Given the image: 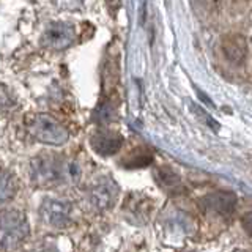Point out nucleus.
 I'll return each mask as SVG.
<instances>
[{"label":"nucleus","instance_id":"nucleus-1","mask_svg":"<svg viewBox=\"0 0 252 252\" xmlns=\"http://www.w3.org/2000/svg\"><path fill=\"white\" fill-rule=\"evenodd\" d=\"M32 183L38 188H55L76 181L79 178V167L71 161H63L55 155H39L30 164Z\"/></svg>","mask_w":252,"mask_h":252},{"label":"nucleus","instance_id":"nucleus-2","mask_svg":"<svg viewBox=\"0 0 252 252\" xmlns=\"http://www.w3.org/2000/svg\"><path fill=\"white\" fill-rule=\"evenodd\" d=\"M30 225L26 213L11 208L0 211V246L13 249L29 236Z\"/></svg>","mask_w":252,"mask_h":252},{"label":"nucleus","instance_id":"nucleus-3","mask_svg":"<svg viewBox=\"0 0 252 252\" xmlns=\"http://www.w3.org/2000/svg\"><path fill=\"white\" fill-rule=\"evenodd\" d=\"M29 131L32 137L46 145H63L69 137L68 129L47 114H36L30 118Z\"/></svg>","mask_w":252,"mask_h":252},{"label":"nucleus","instance_id":"nucleus-4","mask_svg":"<svg viewBox=\"0 0 252 252\" xmlns=\"http://www.w3.org/2000/svg\"><path fill=\"white\" fill-rule=\"evenodd\" d=\"M120 195V186L110 177H102L96 180L90 188V203L94 210L107 211L114 207Z\"/></svg>","mask_w":252,"mask_h":252},{"label":"nucleus","instance_id":"nucleus-5","mask_svg":"<svg viewBox=\"0 0 252 252\" xmlns=\"http://www.w3.org/2000/svg\"><path fill=\"white\" fill-rule=\"evenodd\" d=\"M39 215L44 224L54 228H65L71 222V205L62 199L46 197L39 207Z\"/></svg>","mask_w":252,"mask_h":252},{"label":"nucleus","instance_id":"nucleus-6","mask_svg":"<svg viewBox=\"0 0 252 252\" xmlns=\"http://www.w3.org/2000/svg\"><path fill=\"white\" fill-rule=\"evenodd\" d=\"M74 29L68 22H51L41 35V44L52 51H63L73 44Z\"/></svg>","mask_w":252,"mask_h":252},{"label":"nucleus","instance_id":"nucleus-7","mask_svg":"<svg viewBox=\"0 0 252 252\" xmlns=\"http://www.w3.org/2000/svg\"><path fill=\"white\" fill-rule=\"evenodd\" d=\"M222 52L225 59L240 66L246 62L248 57V41L246 38L240 33H230L222 38Z\"/></svg>","mask_w":252,"mask_h":252},{"label":"nucleus","instance_id":"nucleus-8","mask_svg":"<svg viewBox=\"0 0 252 252\" xmlns=\"http://www.w3.org/2000/svg\"><path fill=\"white\" fill-rule=\"evenodd\" d=\"M92 148L101 156H112L120 150L123 137L112 131H98L90 139Z\"/></svg>","mask_w":252,"mask_h":252},{"label":"nucleus","instance_id":"nucleus-9","mask_svg":"<svg viewBox=\"0 0 252 252\" xmlns=\"http://www.w3.org/2000/svg\"><path fill=\"white\" fill-rule=\"evenodd\" d=\"M236 195L233 192H215L208 195L207 199H205V203H207V208L218 213V215H222V216H227V215H232L235 211V207H236Z\"/></svg>","mask_w":252,"mask_h":252},{"label":"nucleus","instance_id":"nucleus-10","mask_svg":"<svg viewBox=\"0 0 252 252\" xmlns=\"http://www.w3.org/2000/svg\"><path fill=\"white\" fill-rule=\"evenodd\" d=\"M18 194V180L11 172L0 170V207H3Z\"/></svg>","mask_w":252,"mask_h":252},{"label":"nucleus","instance_id":"nucleus-11","mask_svg":"<svg viewBox=\"0 0 252 252\" xmlns=\"http://www.w3.org/2000/svg\"><path fill=\"white\" fill-rule=\"evenodd\" d=\"M114 118V109L110 104H101L94 110V120L98 123H109Z\"/></svg>","mask_w":252,"mask_h":252},{"label":"nucleus","instance_id":"nucleus-12","mask_svg":"<svg viewBox=\"0 0 252 252\" xmlns=\"http://www.w3.org/2000/svg\"><path fill=\"white\" fill-rule=\"evenodd\" d=\"M191 107H192V110H194V114H195L197 117H199L200 120H203L205 123H207V125L210 126V128H211L213 131H218V129H219V123L215 120V118L210 117L207 112H205V110H203L202 107H199L197 104H192Z\"/></svg>","mask_w":252,"mask_h":252},{"label":"nucleus","instance_id":"nucleus-13","mask_svg":"<svg viewBox=\"0 0 252 252\" xmlns=\"http://www.w3.org/2000/svg\"><path fill=\"white\" fill-rule=\"evenodd\" d=\"M106 3H107V10L110 11V14H117V11L120 10V6H122V0H106Z\"/></svg>","mask_w":252,"mask_h":252},{"label":"nucleus","instance_id":"nucleus-14","mask_svg":"<svg viewBox=\"0 0 252 252\" xmlns=\"http://www.w3.org/2000/svg\"><path fill=\"white\" fill-rule=\"evenodd\" d=\"M243 228L252 236V211L248 213V215H244V218H243Z\"/></svg>","mask_w":252,"mask_h":252},{"label":"nucleus","instance_id":"nucleus-15","mask_svg":"<svg viewBox=\"0 0 252 252\" xmlns=\"http://www.w3.org/2000/svg\"><path fill=\"white\" fill-rule=\"evenodd\" d=\"M197 94H199V98L205 102V104H208V106H211V107L215 106V104H213V101H211V99H210V98H208L207 94H205L202 90H197Z\"/></svg>","mask_w":252,"mask_h":252},{"label":"nucleus","instance_id":"nucleus-16","mask_svg":"<svg viewBox=\"0 0 252 252\" xmlns=\"http://www.w3.org/2000/svg\"><path fill=\"white\" fill-rule=\"evenodd\" d=\"M233 252H249V251H244V249H236V251H233Z\"/></svg>","mask_w":252,"mask_h":252}]
</instances>
